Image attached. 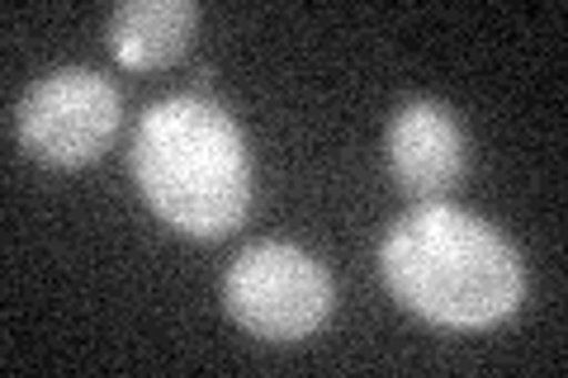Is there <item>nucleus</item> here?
I'll return each mask as SVG.
<instances>
[{
    "label": "nucleus",
    "instance_id": "4",
    "mask_svg": "<svg viewBox=\"0 0 568 378\" xmlns=\"http://www.w3.org/2000/svg\"><path fill=\"white\" fill-rule=\"evenodd\" d=\"M119 129V90L91 67L39 76L14 104V137L43 166H85Z\"/></svg>",
    "mask_w": 568,
    "mask_h": 378
},
{
    "label": "nucleus",
    "instance_id": "5",
    "mask_svg": "<svg viewBox=\"0 0 568 378\" xmlns=\"http://www.w3.org/2000/svg\"><path fill=\"white\" fill-rule=\"evenodd\" d=\"M388 171L417 204H436L465 175V133L440 100H407L388 123Z\"/></svg>",
    "mask_w": 568,
    "mask_h": 378
},
{
    "label": "nucleus",
    "instance_id": "2",
    "mask_svg": "<svg viewBox=\"0 0 568 378\" xmlns=\"http://www.w3.org/2000/svg\"><path fill=\"white\" fill-rule=\"evenodd\" d=\"M133 180L162 223L185 237H227L252 204L246 137L213 100H156L133 133Z\"/></svg>",
    "mask_w": 568,
    "mask_h": 378
},
{
    "label": "nucleus",
    "instance_id": "3",
    "mask_svg": "<svg viewBox=\"0 0 568 378\" xmlns=\"http://www.w3.org/2000/svg\"><path fill=\"white\" fill-rule=\"evenodd\" d=\"M223 303L261 340H304L332 317V275L290 242H252L227 265Z\"/></svg>",
    "mask_w": 568,
    "mask_h": 378
},
{
    "label": "nucleus",
    "instance_id": "1",
    "mask_svg": "<svg viewBox=\"0 0 568 378\" xmlns=\"http://www.w3.org/2000/svg\"><path fill=\"white\" fill-rule=\"evenodd\" d=\"M379 269L398 303L440 327L503 321L526 294L517 246L446 200L417 204L384 232Z\"/></svg>",
    "mask_w": 568,
    "mask_h": 378
},
{
    "label": "nucleus",
    "instance_id": "6",
    "mask_svg": "<svg viewBox=\"0 0 568 378\" xmlns=\"http://www.w3.org/2000/svg\"><path fill=\"white\" fill-rule=\"evenodd\" d=\"M200 29L194 0H123L110 14V48L123 67L156 71L171 67Z\"/></svg>",
    "mask_w": 568,
    "mask_h": 378
}]
</instances>
